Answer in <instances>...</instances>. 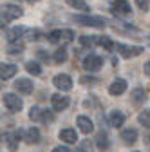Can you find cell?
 Listing matches in <instances>:
<instances>
[{"mask_svg":"<svg viewBox=\"0 0 150 152\" xmlns=\"http://www.w3.org/2000/svg\"><path fill=\"white\" fill-rule=\"evenodd\" d=\"M101 65H103V58L98 54H90L83 60V67L87 71H98V69H101Z\"/></svg>","mask_w":150,"mask_h":152,"instance_id":"4","label":"cell"},{"mask_svg":"<svg viewBox=\"0 0 150 152\" xmlns=\"http://www.w3.org/2000/svg\"><path fill=\"white\" fill-rule=\"evenodd\" d=\"M54 85L58 87L60 91H71L72 89V80L69 78L67 74H58V76H54Z\"/></svg>","mask_w":150,"mask_h":152,"instance_id":"5","label":"cell"},{"mask_svg":"<svg viewBox=\"0 0 150 152\" xmlns=\"http://www.w3.org/2000/svg\"><path fill=\"white\" fill-rule=\"evenodd\" d=\"M145 140H146V145H150V134H146V138H145Z\"/></svg>","mask_w":150,"mask_h":152,"instance_id":"37","label":"cell"},{"mask_svg":"<svg viewBox=\"0 0 150 152\" xmlns=\"http://www.w3.org/2000/svg\"><path fill=\"white\" fill-rule=\"evenodd\" d=\"M60 140H63L65 143H76L78 141L76 130H74V129H63V130H60Z\"/></svg>","mask_w":150,"mask_h":152,"instance_id":"14","label":"cell"},{"mask_svg":"<svg viewBox=\"0 0 150 152\" xmlns=\"http://www.w3.org/2000/svg\"><path fill=\"white\" fill-rule=\"evenodd\" d=\"M96 143H98V148L101 150V152H105L108 147H110V141H108V136L105 134V132H100L98 134V138H96Z\"/></svg>","mask_w":150,"mask_h":152,"instance_id":"18","label":"cell"},{"mask_svg":"<svg viewBox=\"0 0 150 152\" xmlns=\"http://www.w3.org/2000/svg\"><path fill=\"white\" fill-rule=\"evenodd\" d=\"M67 4H69V6H72L74 9L83 11V13H87V11H89V6L83 2V0H67Z\"/></svg>","mask_w":150,"mask_h":152,"instance_id":"19","label":"cell"},{"mask_svg":"<svg viewBox=\"0 0 150 152\" xmlns=\"http://www.w3.org/2000/svg\"><path fill=\"white\" fill-rule=\"evenodd\" d=\"M25 69H27V72H31V74H34V76L42 74V69H40V65L36 64V62H27V64H25Z\"/></svg>","mask_w":150,"mask_h":152,"instance_id":"22","label":"cell"},{"mask_svg":"<svg viewBox=\"0 0 150 152\" xmlns=\"http://www.w3.org/2000/svg\"><path fill=\"white\" fill-rule=\"evenodd\" d=\"M80 42H82V45H85V47H92V45L96 44V36H82Z\"/></svg>","mask_w":150,"mask_h":152,"instance_id":"28","label":"cell"},{"mask_svg":"<svg viewBox=\"0 0 150 152\" xmlns=\"http://www.w3.org/2000/svg\"><path fill=\"white\" fill-rule=\"evenodd\" d=\"M2 100H4V105L7 107V110H11V112H20V109L24 107V102L11 92H6L2 96Z\"/></svg>","mask_w":150,"mask_h":152,"instance_id":"2","label":"cell"},{"mask_svg":"<svg viewBox=\"0 0 150 152\" xmlns=\"http://www.w3.org/2000/svg\"><path fill=\"white\" fill-rule=\"evenodd\" d=\"M60 38H62V31H52L51 34H49V42H58L60 40Z\"/></svg>","mask_w":150,"mask_h":152,"instance_id":"30","label":"cell"},{"mask_svg":"<svg viewBox=\"0 0 150 152\" xmlns=\"http://www.w3.org/2000/svg\"><path fill=\"white\" fill-rule=\"evenodd\" d=\"M25 141L27 143H38L40 141V130L36 127H31L25 130Z\"/></svg>","mask_w":150,"mask_h":152,"instance_id":"17","label":"cell"},{"mask_svg":"<svg viewBox=\"0 0 150 152\" xmlns=\"http://www.w3.org/2000/svg\"><path fill=\"white\" fill-rule=\"evenodd\" d=\"M112 9L116 13H119V15H128L132 11V7H130V4L127 0H114V2H112Z\"/></svg>","mask_w":150,"mask_h":152,"instance_id":"11","label":"cell"},{"mask_svg":"<svg viewBox=\"0 0 150 152\" xmlns=\"http://www.w3.org/2000/svg\"><path fill=\"white\" fill-rule=\"evenodd\" d=\"M22 33H24V27H15V29H11V31L7 33V40H9V42H16L18 38H20Z\"/></svg>","mask_w":150,"mask_h":152,"instance_id":"20","label":"cell"},{"mask_svg":"<svg viewBox=\"0 0 150 152\" xmlns=\"http://www.w3.org/2000/svg\"><path fill=\"white\" fill-rule=\"evenodd\" d=\"M74 22H78L82 26H87V27H103L105 26V20L101 18H94V16H72Z\"/></svg>","mask_w":150,"mask_h":152,"instance_id":"3","label":"cell"},{"mask_svg":"<svg viewBox=\"0 0 150 152\" xmlns=\"http://www.w3.org/2000/svg\"><path fill=\"white\" fill-rule=\"evenodd\" d=\"M82 83H94V82H98L96 78H92V76H82V80H80Z\"/></svg>","mask_w":150,"mask_h":152,"instance_id":"33","label":"cell"},{"mask_svg":"<svg viewBox=\"0 0 150 152\" xmlns=\"http://www.w3.org/2000/svg\"><path fill=\"white\" fill-rule=\"evenodd\" d=\"M108 123L112 125V127H121L123 123H125V116H123V112H119V110H110L108 112Z\"/></svg>","mask_w":150,"mask_h":152,"instance_id":"10","label":"cell"},{"mask_svg":"<svg viewBox=\"0 0 150 152\" xmlns=\"http://www.w3.org/2000/svg\"><path fill=\"white\" fill-rule=\"evenodd\" d=\"M40 118H42V110H40L38 107H31V110H29V120L38 121Z\"/></svg>","mask_w":150,"mask_h":152,"instance_id":"27","label":"cell"},{"mask_svg":"<svg viewBox=\"0 0 150 152\" xmlns=\"http://www.w3.org/2000/svg\"><path fill=\"white\" fill-rule=\"evenodd\" d=\"M136 4L141 11H148V0H136Z\"/></svg>","mask_w":150,"mask_h":152,"instance_id":"31","label":"cell"},{"mask_svg":"<svg viewBox=\"0 0 150 152\" xmlns=\"http://www.w3.org/2000/svg\"><path fill=\"white\" fill-rule=\"evenodd\" d=\"M38 56H40L42 60H45V62H47V54H45V51H38Z\"/></svg>","mask_w":150,"mask_h":152,"instance_id":"35","label":"cell"},{"mask_svg":"<svg viewBox=\"0 0 150 152\" xmlns=\"http://www.w3.org/2000/svg\"><path fill=\"white\" fill-rule=\"evenodd\" d=\"M62 38H65V40H72V38H74V33L69 31V29H65V31H62Z\"/></svg>","mask_w":150,"mask_h":152,"instance_id":"32","label":"cell"},{"mask_svg":"<svg viewBox=\"0 0 150 152\" xmlns=\"http://www.w3.org/2000/svg\"><path fill=\"white\" fill-rule=\"evenodd\" d=\"M116 49H118V53L123 56V58H132V56H138V54L143 53V47H127L123 44H119Z\"/></svg>","mask_w":150,"mask_h":152,"instance_id":"7","label":"cell"},{"mask_svg":"<svg viewBox=\"0 0 150 152\" xmlns=\"http://www.w3.org/2000/svg\"><path fill=\"white\" fill-rule=\"evenodd\" d=\"M96 44L105 47V49H112V42H110V38H107V36H96Z\"/></svg>","mask_w":150,"mask_h":152,"instance_id":"25","label":"cell"},{"mask_svg":"<svg viewBox=\"0 0 150 152\" xmlns=\"http://www.w3.org/2000/svg\"><path fill=\"white\" fill-rule=\"evenodd\" d=\"M16 71H18V67H15L11 64H2L0 65V78H2V82L13 78V76L16 74Z\"/></svg>","mask_w":150,"mask_h":152,"instance_id":"9","label":"cell"},{"mask_svg":"<svg viewBox=\"0 0 150 152\" xmlns=\"http://www.w3.org/2000/svg\"><path fill=\"white\" fill-rule=\"evenodd\" d=\"M15 89H16L18 92H22V94H29V92L33 91V82L27 80V78H22V80H18V82L15 83Z\"/></svg>","mask_w":150,"mask_h":152,"instance_id":"13","label":"cell"},{"mask_svg":"<svg viewBox=\"0 0 150 152\" xmlns=\"http://www.w3.org/2000/svg\"><path fill=\"white\" fill-rule=\"evenodd\" d=\"M2 140H6L9 150H16L18 148V140H20V132H15V134H4Z\"/></svg>","mask_w":150,"mask_h":152,"instance_id":"15","label":"cell"},{"mask_svg":"<svg viewBox=\"0 0 150 152\" xmlns=\"http://www.w3.org/2000/svg\"><path fill=\"white\" fill-rule=\"evenodd\" d=\"M145 72L150 76V62H146V64H145Z\"/></svg>","mask_w":150,"mask_h":152,"instance_id":"36","label":"cell"},{"mask_svg":"<svg viewBox=\"0 0 150 152\" xmlns=\"http://www.w3.org/2000/svg\"><path fill=\"white\" fill-rule=\"evenodd\" d=\"M136 138H138V132L134 129H125L121 132V140L127 143V145H134L136 143Z\"/></svg>","mask_w":150,"mask_h":152,"instance_id":"16","label":"cell"},{"mask_svg":"<svg viewBox=\"0 0 150 152\" xmlns=\"http://www.w3.org/2000/svg\"><path fill=\"white\" fill-rule=\"evenodd\" d=\"M22 49H24V45H22V44L9 42V45H7V53H9V54H20V53H22Z\"/></svg>","mask_w":150,"mask_h":152,"instance_id":"24","label":"cell"},{"mask_svg":"<svg viewBox=\"0 0 150 152\" xmlns=\"http://www.w3.org/2000/svg\"><path fill=\"white\" fill-rule=\"evenodd\" d=\"M65 60H67V51H65L63 47L54 53V62H56V64H63Z\"/></svg>","mask_w":150,"mask_h":152,"instance_id":"23","label":"cell"},{"mask_svg":"<svg viewBox=\"0 0 150 152\" xmlns=\"http://www.w3.org/2000/svg\"><path fill=\"white\" fill-rule=\"evenodd\" d=\"M132 98H134V102L136 103H143L145 102V91L143 89H134V92H132Z\"/></svg>","mask_w":150,"mask_h":152,"instance_id":"26","label":"cell"},{"mask_svg":"<svg viewBox=\"0 0 150 152\" xmlns=\"http://www.w3.org/2000/svg\"><path fill=\"white\" fill-rule=\"evenodd\" d=\"M52 152H71L67 147H56V148H52Z\"/></svg>","mask_w":150,"mask_h":152,"instance_id":"34","label":"cell"},{"mask_svg":"<svg viewBox=\"0 0 150 152\" xmlns=\"http://www.w3.org/2000/svg\"><path fill=\"white\" fill-rule=\"evenodd\" d=\"M139 123L143 125V127H146V129H150V109H146V110H143L141 114H139Z\"/></svg>","mask_w":150,"mask_h":152,"instance_id":"21","label":"cell"},{"mask_svg":"<svg viewBox=\"0 0 150 152\" xmlns=\"http://www.w3.org/2000/svg\"><path fill=\"white\" fill-rule=\"evenodd\" d=\"M76 123H78V127H80V130L83 132V134H90V132L94 130V125H92V121L87 116H80L76 120Z\"/></svg>","mask_w":150,"mask_h":152,"instance_id":"12","label":"cell"},{"mask_svg":"<svg viewBox=\"0 0 150 152\" xmlns=\"http://www.w3.org/2000/svg\"><path fill=\"white\" fill-rule=\"evenodd\" d=\"M125 91H127V82L121 80V78L114 80L110 83V87H108V92L112 94V96H119V94H123Z\"/></svg>","mask_w":150,"mask_h":152,"instance_id":"8","label":"cell"},{"mask_svg":"<svg viewBox=\"0 0 150 152\" xmlns=\"http://www.w3.org/2000/svg\"><path fill=\"white\" fill-rule=\"evenodd\" d=\"M54 120V114L51 112V110H42V118H40V121H44V123H51Z\"/></svg>","mask_w":150,"mask_h":152,"instance_id":"29","label":"cell"},{"mask_svg":"<svg viewBox=\"0 0 150 152\" xmlns=\"http://www.w3.org/2000/svg\"><path fill=\"white\" fill-rule=\"evenodd\" d=\"M24 2H29V4H33V2H38V0H24Z\"/></svg>","mask_w":150,"mask_h":152,"instance_id":"38","label":"cell"},{"mask_svg":"<svg viewBox=\"0 0 150 152\" xmlns=\"http://www.w3.org/2000/svg\"><path fill=\"white\" fill-rule=\"evenodd\" d=\"M22 16V9L18 6H13V4H6L2 7V29L4 26L9 22V20H15V18H20Z\"/></svg>","mask_w":150,"mask_h":152,"instance_id":"1","label":"cell"},{"mask_svg":"<svg viewBox=\"0 0 150 152\" xmlns=\"http://www.w3.org/2000/svg\"><path fill=\"white\" fill-rule=\"evenodd\" d=\"M51 105L54 110H63L69 107V98L67 96H62V94H52L51 96Z\"/></svg>","mask_w":150,"mask_h":152,"instance_id":"6","label":"cell"}]
</instances>
